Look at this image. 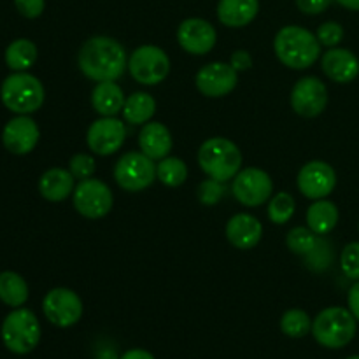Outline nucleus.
Returning <instances> with one entry per match:
<instances>
[{"mask_svg":"<svg viewBox=\"0 0 359 359\" xmlns=\"http://www.w3.org/2000/svg\"><path fill=\"white\" fill-rule=\"evenodd\" d=\"M262 235L263 224L259 223L258 217L248 212L235 214L226 223V238L233 248L242 249V251L256 248L262 241Z\"/></svg>","mask_w":359,"mask_h":359,"instance_id":"19","label":"nucleus"},{"mask_svg":"<svg viewBox=\"0 0 359 359\" xmlns=\"http://www.w3.org/2000/svg\"><path fill=\"white\" fill-rule=\"evenodd\" d=\"M332 4L333 0H297L298 9L304 14H311V16L325 13Z\"/></svg>","mask_w":359,"mask_h":359,"instance_id":"37","label":"nucleus"},{"mask_svg":"<svg viewBox=\"0 0 359 359\" xmlns=\"http://www.w3.org/2000/svg\"><path fill=\"white\" fill-rule=\"evenodd\" d=\"M156 112V100L146 91H135L125 100L123 116L130 125H146Z\"/></svg>","mask_w":359,"mask_h":359,"instance_id":"25","label":"nucleus"},{"mask_svg":"<svg viewBox=\"0 0 359 359\" xmlns=\"http://www.w3.org/2000/svg\"><path fill=\"white\" fill-rule=\"evenodd\" d=\"M72 202L77 212L88 219H102L107 216L114 205L111 188L100 179H84L79 181L72 193Z\"/></svg>","mask_w":359,"mask_h":359,"instance_id":"9","label":"nucleus"},{"mask_svg":"<svg viewBox=\"0 0 359 359\" xmlns=\"http://www.w3.org/2000/svg\"><path fill=\"white\" fill-rule=\"evenodd\" d=\"M280 332L290 339H304L312 332V319L302 309H290L280 318Z\"/></svg>","mask_w":359,"mask_h":359,"instance_id":"29","label":"nucleus"},{"mask_svg":"<svg viewBox=\"0 0 359 359\" xmlns=\"http://www.w3.org/2000/svg\"><path fill=\"white\" fill-rule=\"evenodd\" d=\"M2 104L16 114H34L42 107L46 98L44 86L28 72H14L4 79L0 86Z\"/></svg>","mask_w":359,"mask_h":359,"instance_id":"5","label":"nucleus"},{"mask_svg":"<svg viewBox=\"0 0 359 359\" xmlns=\"http://www.w3.org/2000/svg\"><path fill=\"white\" fill-rule=\"evenodd\" d=\"M273 51L279 62L287 69L305 70L319 60L321 44L307 28L287 25L277 32L273 39Z\"/></svg>","mask_w":359,"mask_h":359,"instance_id":"2","label":"nucleus"},{"mask_svg":"<svg viewBox=\"0 0 359 359\" xmlns=\"http://www.w3.org/2000/svg\"><path fill=\"white\" fill-rule=\"evenodd\" d=\"M41 139L39 126L30 116L18 114L16 118L11 119L2 132V142L9 153L23 156V154L32 153Z\"/></svg>","mask_w":359,"mask_h":359,"instance_id":"17","label":"nucleus"},{"mask_svg":"<svg viewBox=\"0 0 359 359\" xmlns=\"http://www.w3.org/2000/svg\"><path fill=\"white\" fill-rule=\"evenodd\" d=\"M319 238L309 226H297L290 230L286 237V245L291 252L298 256H309L318 245Z\"/></svg>","mask_w":359,"mask_h":359,"instance_id":"30","label":"nucleus"},{"mask_svg":"<svg viewBox=\"0 0 359 359\" xmlns=\"http://www.w3.org/2000/svg\"><path fill=\"white\" fill-rule=\"evenodd\" d=\"M298 189L311 200H321L332 195L337 186V172L330 163L314 160L300 168L297 177Z\"/></svg>","mask_w":359,"mask_h":359,"instance_id":"14","label":"nucleus"},{"mask_svg":"<svg viewBox=\"0 0 359 359\" xmlns=\"http://www.w3.org/2000/svg\"><path fill=\"white\" fill-rule=\"evenodd\" d=\"M346 359H359V354H356V356H349V358H346Z\"/></svg>","mask_w":359,"mask_h":359,"instance_id":"42","label":"nucleus"},{"mask_svg":"<svg viewBox=\"0 0 359 359\" xmlns=\"http://www.w3.org/2000/svg\"><path fill=\"white\" fill-rule=\"evenodd\" d=\"M340 269L351 280H359V242H351L340 255Z\"/></svg>","mask_w":359,"mask_h":359,"instance_id":"33","label":"nucleus"},{"mask_svg":"<svg viewBox=\"0 0 359 359\" xmlns=\"http://www.w3.org/2000/svg\"><path fill=\"white\" fill-rule=\"evenodd\" d=\"M74 175L67 168H49L39 179V193L48 202H63L69 198L76 189Z\"/></svg>","mask_w":359,"mask_h":359,"instance_id":"21","label":"nucleus"},{"mask_svg":"<svg viewBox=\"0 0 359 359\" xmlns=\"http://www.w3.org/2000/svg\"><path fill=\"white\" fill-rule=\"evenodd\" d=\"M156 177L168 188H179L188 179V167L181 158L167 156L156 165Z\"/></svg>","mask_w":359,"mask_h":359,"instance_id":"28","label":"nucleus"},{"mask_svg":"<svg viewBox=\"0 0 359 359\" xmlns=\"http://www.w3.org/2000/svg\"><path fill=\"white\" fill-rule=\"evenodd\" d=\"M347 305H349V311L353 312L356 321H359V280H356V284L349 290V294H347Z\"/></svg>","mask_w":359,"mask_h":359,"instance_id":"39","label":"nucleus"},{"mask_svg":"<svg viewBox=\"0 0 359 359\" xmlns=\"http://www.w3.org/2000/svg\"><path fill=\"white\" fill-rule=\"evenodd\" d=\"M119 359H156V358L146 349H130L126 351V353Z\"/></svg>","mask_w":359,"mask_h":359,"instance_id":"40","label":"nucleus"},{"mask_svg":"<svg viewBox=\"0 0 359 359\" xmlns=\"http://www.w3.org/2000/svg\"><path fill=\"white\" fill-rule=\"evenodd\" d=\"M198 165L209 177L226 182L241 172L242 153L230 139L212 137L200 146Z\"/></svg>","mask_w":359,"mask_h":359,"instance_id":"4","label":"nucleus"},{"mask_svg":"<svg viewBox=\"0 0 359 359\" xmlns=\"http://www.w3.org/2000/svg\"><path fill=\"white\" fill-rule=\"evenodd\" d=\"M125 93L121 86L114 81H102L91 91V105L95 112H98L104 118H112L123 112L125 107Z\"/></svg>","mask_w":359,"mask_h":359,"instance_id":"23","label":"nucleus"},{"mask_svg":"<svg viewBox=\"0 0 359 359\" xmlns=\"http://www.w3.org/2000/svg\"><path fill=\"white\" fill-rule=\"evenodd\" d=\"M69 170L74 175V179L84 181V179L93 177L95 170H97V165H95L93 156H90L86 153H77L70 158Z\"/></svg>","mask_w":359,"mask_h":359,"instance_id":"34","label":"nucleus"},{"mask_svg":"<svg viewBox=\"0 0 359 359\" xmlns=\"http://www.w3.org/2000/svg\"><path fill=\"white\" fill-rule=\"evenodd\" d=\"M217 41V32L207 20L188 18L177 28V42L186 53L203 56L212 51Z\"/></svg>","mask_w":359,"mask_h":359,"instance_id":"16","label":"nucleus"},{"mask_svg":"<svg viewBox=\"0 0 359 359\" xmlns=\"http://www.w3.org/2000/svg\"><path fill=\"white\" fill-rule=\"evenodd\" d=\"M337 2L349 11H359V0H337Z\"/></svg>","mask_w":359,"mask_h":359,"instance_id":"41","label":"nucleus"},{"mask_svg":"<svg viewBox=\"0 0 359 359\" xmlns=\"http://www.w3.org/2000/svg\"><path fill=\"white\" fill-rule=\"evenodd\" d=\"M37 62V46L30 39H16L6 49V63L14 72H27Z\"/></svg>","mask_w":359,"mask_h":359,"instance_id":"27","label":"nucleus"},{"mask_svg":"<svg viewBox=\"0 0 359 359\" xmlns=\"http://www.w3.org/2000/svg\"><path fill=\"white\" fill-rule=\"evenodd\" d=\"M291 107L302 118H318L328 105V88L319 77L307 76L291 90Z\"/></svg>","mask_w":359,"mask_h":359,"instance_id":"12","label":"nucleus"},{"mask_svg":"<svg viewBox=\"0 0 359 359\" xmlns=\"http://www.w3.org/2000/svg\"><path fill=\"white\" fill-rule=\"evenodd\" d=\"M142 151H130L123 154L114 165V179L125 191L137 193L149 188L156 179V165Z\"/></svg>","mask_w":359,"mask_h":359,"instance_id":"8","label":"nucleus"},{"mask_svg":"<svg viewBox=\"0 0 359 359\" xmlns=\"http://www.w3.org/2000/svg\"><path fill=\"white\" fill-rule=\"evenodd\" d=\"M224 195V182L216 181V179H205L200 182L198 189H196V198L202 205L212 207L219 203V200Z\"/></svg>","mask_w":359,"mask_h":359,"instance_id":"32","label":"nucleus"},{"mask_svg":"<svg viewBox=\"0 0 359 359\" xmlns=\"http://www.w3.org/2000/svg\"><path fill=\"white\" fill-rule=\"evenodd\" d=\"M126 140V126L116 116L93 121L88 128L86 142L88 147L98 156H111L118 153Z\"/></svg>","mask_w":359,"mask_h":359,"instance_id":"13","label":"nucleus"},{"mask_svg":"<svg viewBox=\"0 0 359 359\" xmlns=\"http://www.w3.org/2000/svg\"><path fill=\"white\" fill-rule=\"evenodd\" d=\"M294 207H297V203L290 193H277L269 203V219L273 224H286L293 217Z\"/></svg>","mask_w":359,"mask_h":359,"instance_id":"31","label":"nucleus"},{"mask_svg":"<svg viewBox=\"0 0 359 359\" xmlns=\"http://www.w3.org/2000/svg\"><path fill=\"white\" fill-rule=\"evenodd\" d=\"M231 191L237 202L245 207H259L272 196L273 182L265 170L256 167L244 168L233 177Z\"/></svg>","mask_w":359,"mask_h":359,"instance_id":"11","label":"nucleus"},{"mask_svg":"<svg viewBox=\"0 0 359 359\" xmlns=\"http://www.w3.org/2000/svg\"><path fill=\"white\" fill-rule=\"evenodd\" d=\"M42 312L51 325L58 328H70L83 318V300L69 287H55L48 291L42 300Z\"/></svg>","mask_w":359,"mask_h":359,"instance_id":"10","label":"nucleus"},{"mask_svg":"<svg viewBox=\"0 0 359 359\" xmlns=\"http://www.w3.org/2000/svg\"><path fill=\"white\" fill-rule=\"evenodd\" d=\"M41 323L37 316L23 307L14 309L6 316L0 328V337L13 354H30L41 342Z\"/></svg>","mask_w":359,"mask_h":359,"instance_id":"6","label":"nucleus"},{"mask_svg":"<svg viewBox=\"0 0 359 359\" xmlns=\"http://www.w3.org/2000/svg\"><path fill=\"white\" fill-rule=\"evenodd\" d=\"M172 133L163 123L149 121L142 125L139 133V147L151 160H163L172 151Z\"/></svg>","mask_w":359,"mask_h":359,"instance_id":"20","label":"nucleus"},{"mask_svg":"<svg viewBox=\"0 0 359 359\" xmlns=\"http://www.w3.org/2000/svg\"><path fill=\"white\" fill-rule=\"evenodd\" d=\"M79 70L91 81H116L128 69V56L121 42L107 35L88 39L77 55Z\"/></svg>","mask_w":359,"mask_h":359,"instance_id":"1","label":"nucleus"},{"mask_svg":"<svg viewBox=\"0 0 359 359\" xmlns=\"http://www.w3.org/2000/svg\"><path fill=\"white\" fill-rule=\"evenodd\" d=\"M339 223V209L330 200H316L307 209V226L316 235H328Z\"/></svg>","mask_w":359,"mask_h":359,"instance_id":"24","label":"nucleus"},{"mask_svg":"<svg viewBox=\"0 0 359 359\" xmlns=\"http://www.w3.org/2000/svg\"><path fill=\"white\" fill-rule=\"evenodd\" d=\"M18 13L28 20H35L44 13L46 0H14Z\"/></svg>","mask_w":359,"mask_h":359,"instance_id":"36","label":"nucleus"},{"mask_svg":"<svg viewBox=\"0 0 359 359\" xmlns=\"http://www.w3.org/2000/svg\"><path fill=\"white\" fill-rule=\"evenodd\" d=\"M319 44L326 46V48H337L344 39V28L342 25L337 21H326L316 32Z\"/></svg>","mask_w":359,"mask_h":359,"instance_id":"35","label":"nucleus"},{"mask_svg":"<svg viewBox=\"0 0 359 359\" xmlns=\"http://www.w3.org/2000/svg\"><path fill=\"white\" fill-rule=\"evenodd\" d=\"M130 76L144 86H156L170 74V58L158 46H140L128 58Z\"/></svg>","mask_w":359,"mask_h":359,"instance_id":"7","label":"nucleus"},{"mask_svg":"<svg viewBox=\"0 0 359 359\" xmlns=\"http://www.w3.org/2000/svg\"><path fill=\"white\" fill-rule=\"evenodd\" d=\"M259 11V0H219L217 20L228 28L248 27Z\"/></svg>","mask_w":359,"mask_h":359,"instance_id":"22","label":"nucleus"},{"mask_svg":"<svg viewBox=\"0 0 359 359\" xmlns=\"http://www.w3.org/2000/svg\"><path fill=\"white\" fill-rule=\"evenodd\" d=\"M323 72L328 79L339 84H349L359 76V60L353 51L344 48H332L321 58Z\"/></svg>","mask_w":359,"mask_h":359,"instance_id":"18","label":"nucleus"},{"mask_svg":"<svg viewBox=\"0 0 359 359\" xmlns=\"http://www.w3.org/2000/svg\"><path fill=\"white\" fill-rule=\"evenodd\" d=\"M230 65L233 67L237 72H245V70H249L252 67L251 55H249L245 49H238V51H235L233 55H231Z\"/></svg>","mask_w":359,"mask_h":359,"instance_id":"38","label":"nucleus"},{"mask_svg":"<svg viewBox=\"0 0 359 359\" xmlns=\"http://www.w3.org/2000/svg\"><path fill=\"white\" fill-rule=\"evenodd\" d=\"M238 72L224 62H212L203 65L196 72L195 84L203 97L221 98L230 95L237 88Z\"/></svg>","mask_w":359,"mask_h":359,"instance_id":"15","label":"nucleus"},{"mask_svg":"<svg viewBox=\"0 0 359 359\" xmlns=\"http://www.w3.org/2000/svg\"><path fill=\"white\" fill-rule=\"evenodd\" d=\"M28 300V284L20 273L0 272V302L9 307L18 309L27 304Z\"/></svg>","mask_w":359,"mask_h":359,"instance_id":"26","label":"nucleus"},{"mask_svg":"<svg viewBox=\"0 0 359 359\" xmlns=\"http://www.w3.org/2000/svg\"><path fill=\"white\" fill-rule=\"evenodd\" d=\"M358 332V321L349 309L328 307L312 321V335L326 349H342L349 346Z\"/></svg>","mask_w":359,"mask_h":359,"instance_id":"3","label":"nucleus"}]
</instances>
